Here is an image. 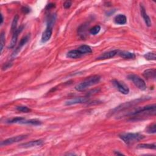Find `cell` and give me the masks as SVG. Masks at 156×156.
<instances>
[{"mask_svg": "<svg viewBox=\"0 0 156 156\" xmlns=\"http://www.w3.org/2000/svg\"><path fill=\"white\" fill-rule=\"evenodd\" d=\"M101 77L99 75H93L90 76L76 86L75 89L78 91H83L89 87L97 84L100 81Z\"/></svg>", "mask_w": 156, "mask_h": 156, "instance_id": "6da1fadb", "label": "cell"}, {"mask_svg": "<svg viewBox=\"0 0 156 156\" xmlns=\"http://www.w3.org/2000/svg\"><path fill=\"white\" fill-rule=\"evenodd\" d=\"M155 104H151L148 105L141 107H138L135 109L134 110L128 113V115L130 116H135V115H154L155 114Z\"/></svg>", "mask_w": 156, "mask_h": 156, "instance_id": "7a4b0ae2", "label": "cell"}, {"mask_svg": "<svg viewBox=\"0 0 156 156\" xmlns=\"http://www.w3.org/2000/svg\"><path fill=\"white\" fill-rule=\"evenodd\" d=\"M120 139L127 144H131L142 140L144 136L139 133H122L120 135Z\"/></svg>", "mask_w": 156, "mask_h": 156, "instance_id": "3957f363", "label": "cell"}, {"mask_svg": "<svg viewBox=\"0 0 156 156\" xmlns=\"http://www.w3.org/2000/svg\"><path fill=\"white\" fill-rule=\"evenodd\" d=\"M128 79L131 81L135 84V86L140 90H145L147 89L146 83H145L144 81L141 79L139 76L134 74H131L128 75Z\"/></svg>", "mask_w": 156, "mask_h": 156, "instance_id": "277c9868", "label": "cell"}, {"mask_svg": "<svg viewBox=\"0 0 156 156\" xmlns=\"http://www.w3.org/2000/svg\"><path fill=\"white\" fill-rule=\"evenodd\" d=\"M112 83L114 86H115L122 94L128 95L129 93V89L124 82H120L117 80H113L112 81Z\"/></svg>", "mask_w": 156, "mask_h": 156, "instance_id": "5b68a950", "label": "cell"}, {"mask_svg": "<svg viewBox=\"0 0 156 156\" xmlns=\"http://www.w3.org/2000/svg\"><path fill=\"white\" fill-rule=\"evenodd\" d=\"M89 98L88 97H77L73 98L71 99L68 100L65 102V104L66 106H71L78 104H82V103H86L89 101Z\"/></svg>", "mask_w": 156, "mask_h": 156, "instance_id": "8992f818", "label": "cell"}, {"mask_svg": "<svg viewBox=\"0 0 156 156\" xmlns=\"http://www.w3.org/2000/svg\"><path fill=\"white\" fill-rule=\"evenodd\" d=\"M26 137H27V136H26V135H21V136L9 138V139L5 140L4 141H3L1 143V146H6V145H9V144H13L15 143H17V142H19L20 141L24 140L26 138Z\"/></svg>", "mask_w": 156, "mask_h": 156, "instance_id": "52a82bcc", "label": "cell"}, {"mask_svg": "<svg viewBox=\"0 0 156 156\" xmlns=\"http://www.w3.org/2000/svg\"><path fill=\"white\" fill-rule=\"evenodd\" d=\"M29 38H30V35L28 34L21 39L18 46L15 49V50L13 52L12 55V57H15L20 53L21 49H22V48L26 45V44L29 41Z\"/></svg>", "mask_w": 156, "mask_h": 156, "instance_id": "ba28073f", "label": "cell"}, {"mask_svg": "<svg viewBox=\"0 0 156 156\" xmlns=\"http://www.w3.org/2000/svg\"><path fill=\"white\" fill-rule=\"evenodd\" d=\"M23 28H24V26H21L18 28H17V29L13 33V36H12L11 41H10V45L9 46V48H13L15 46V45L17 44V39H18V35L21 33H22V31L23 30Z\"/></svg>", "mask_w": 156, "mask_h": 156, "instance_id": "9c48e42d", "label": "cell"}, {"mask_svg": "<svg viewBox=\"0 0 156 156\" xmlns=\"http://www.w3.org/2000/svg\"><path fill=\"white\" fill-rule=\"evenodd\" d=\"M118 51H119V50L115 49V50H113V51L106 52V53H103V54H101L99 56H98L97 57V60H106V59H111V58L113 57L114 56H115L116 55H117Z\"/></svg>", "mask_w": 156, "mask_h": 156, "instance_id": "30bf717a", "label": "cell"}, {"mask_svg": "<svg viewBox=\"0 0 156 156\" xmlns=\"http://www.w3.org/2000/svg\"><path fill=\"white\" fill-rule=\"evenodd\" d=\"M52 34H53V28L48 27L46 28L45 30L43 33L42 36H41V41L42 43H46L51 38Z\"/></svg>", "mask_w": 156, "mask_h": 156, "instance_id": "8fae6325", "label": "cell"}, {"mask_svg": "<svg viewBox=\"0 0 156 156\" xmlns=\"http://www.w3.org/2000/svg\"><path fill=\"white\" fill-rule=\"evenodd\" d=\"M140 13L145 23H146L147 26L148 27L151 26L152 25V23H151V20L149 18V17L148 16V15L147 14V12H146V9H145L144 7L143 6V4H140Z\"/></svg>", "mask_w": 156, "mask_h": 156, "instance_id": "7c38bea8", "label": "cell"}, {"mask_svg": "<svg viewBox=\"0 0 156 156\" xmlns=\"http://www.w3.org/2000/svg\"><path fill=\"white\" fill-rule=\"evenodd\" d=\"M43 144V141L41 140H35V141H31L29 142L25 143L23 144H21L20 147L24 148H33V147H36L38 146H41Z\"/></svg>", "mask_w": 156, "mask_h": 156, "instance_id": "4fadbf2b", "label": "cell"}, {"mask_svg": "<svg viewBox=\"0 0 156 156\" xmlns=\"http://www.w3.org/2000/svg\"><path fill=\"white\" fill-rule=\"evenodd\" d=\"M119 56L125 59H134L136 58V55L134 53H130L128 51H118V54Z\"/></svg>", "mask_w": 156, "mask_h": 156, "instance_id": "5bb4252c", "label": "cell"}, {"mask_svg": "<svg viewBox=\"0 0 156 156\" xmlns=\"http://www.w3.org/2000/svg\"><path fill=\"white\" fill-rule=\"evenodd\" d=\"M156 71L155 69H148L143 72L144 77L147 79H155Z\"/></svg>", "mask_w": 156, "mask_h": 156, "instance_id": "9a60e30c", "label": "cell"}, {"mask_svg": "<svg viewBox=\"0 0 156 156\" xmlns=\"http://www.w3.org/2000/svg\"><path fill=\"white\" fill-rule=\"evenodd\" d=\"M114 22L117 25H125L127 22V18L123 14H119L117 15L114 18Z\"/></svg>", "mask_w": 156, "mask_h": 156, "instance_id": "2e32d148", "label": "cell"}, {"mask_svg": "<svg viewBox=\"0 0 156 156\" xmlns=\"http://www.w3.org/2000/svg\"><path fill=\"white\" fill-rule=\"evenodd\" d=\"M83 54L78 49L71 50L67 54V57L71 59H77L81 57Z\"/></svg>", "mask_w": 156, "mask_h": 156, "instance_id": "e0dca14e", "label": "cell"}, {"mask_svg": "<svg viewBox=\"0 0 156 156\" xmlns=\"http://www.w3.org/2000/svg\"><path fill=\"white\" fill-rule=\"evenodd\" d=\"M78 49L81 52V53L84 55L86 54H90L92 53V50L91 48L88 46V45H81V46H79Z\"/></svg>", "mask_w": 156, "mask_h": 156, "instance_id": "ac0fdd59", "label": "cell"}, {"mask_svg": "<svg viewBox=\"0 0 156 156\" xmlns=\"http://www.w3.org/2000/svg\"><path fill=\"white\" fill-rule=\"evenodd\" d=\"M20 124H31V125H34V126H38L40 125L41 124V122L39 120H26V119H25L23 121H22L21 122Z\"/></svg>", "mask_w": 156, "mask_h": 156, "instance_id": "d6986e66", "label": "cell"}, {"mask_svg": "<svg viewBox=\"0 0 156 156\" xmlns=\"http://www.w3.org/2000/svg\"><path fill=\"white\" fill-rule=\"evenodd\" d=\"M138 148L140 149H155L156 148V144L155 143L153 144H145V143H142L140 144L137 146Z\"/></svg>", "mask_w": 156, "mask_h": 156, "instance_id": "ffe728a7", "label": "cell"}, {"mask_svg": "<svg viewBox=\"0 0 156 156\" xmlns=\"http://www.w3.org/2000/svg\"><path fill=\"white\" fill-rule=\"evenodd\" d=\"M56 20V15L55 14L51 15L49 17V18L47 20V26L53 28L54 25Z\"/></svg>", "mask_w": 156, "mask_h": 156, "instance_id": "44dd1931", "label": "cell"}, {"mask_svg": "<svg viewBox=\"0 0 156 156\" xmlns=\"http://www.w3.org/2000/svg\"><path fill=\"white\" fill-rule=\"evenodd\" d=\"M18 15H16L14 18V20L12 21V26H11V30L12 32L14 33L15 31L17 29V23H18Z\"/></svg>", "mask_w": 156, "mask_h": 156, "instance_id": "7402d4cb", "label": "cell"}, {"mask_svg": "<svg viewBox=\"0 0 156 156\" xmlns=\"http://www.w3.org/2000/svg\"><path fill=\"white\" fill-rule=\"evenodd\" d=\"M144 57L148 60H155L156 56L155 54L152 52H149V53H147L144 55Z\"/></svg>", "mask_w": 156, "mask_h": 156, "instance_id": "603a6c76", "label": "cell"}, {"mask_svg": "<svg viewBox=\"0 0 156 156\" xmlns=\"http://www.w3.org/2000/svg\"><path fill=\"white\" fill-rule=\"evenodd\" d=\"M147 132L148 134H155L156 132V124L154 123L149 126H148L147 129Z\"/></svg>", "mask_w": 156, "mask_h": 156, "instance_id": "cb8c5ba5", "label": "cell"}, {"mask_svg": "<svg viewBox=\"0 0 156 156\" xmlns=\"http://www.w3.org/2000/svg\"><path fill=\"white\" fill-rule=\"evenodd\" d=\"M101 30V27L99 25H97L90 29V33L92 35L98 34Z\"/></svg>", "mask_w": 156, "mask_h": 156, "instance_id": "d4e9b609", "label": "cell"}, {"mask_svg": "<svg viewBox=\"0 0 156 156\" xmlns=\"http://www.w3.org/2000/svg\"><path fill=\"white\" fill-rule=\"evenodd\" d=\"M25 118L23 117H15L11 120L8 121V123H21L22 121H23Z\"/></svg>", "mask_w": 156, "mask_h": 156, "instance_id": "484cf974", "label": "cell"}, {"mask_svg": "<svg viewBox=\"0 0 156 156\" xmlns=\"http://www.w3.org/2000/svg\"><path fill=\"white\" fill-rule=\"evenodd\" d=\"M0 38H1V54L3 53V50L4 48V45L5 44V34L4 32H2L1 34V36H0Z\"/></svg>", "mask_w": 156, "mask_h": 156, "instance_id": "4316f807", "label": "cell"}, {"mask_svg": "<svg viewBox=\"0 0 156 156\" xmlns=\"http://www.w3.org/2000/svg\"><path fill=\"white\" fill-rule=\"evenodd\" d=\"M17 110L19 112L23 113H29L31 111V110L26 106H18L17 107Z\"/></svg>", "mask_w": 156, "mask_h": 156, "instance_id": "83f0119b", "label": "cell"}, {"mask_svg": "<svg viewBox=\"0 0 156 156\" xmlns=\"http://www.w3.org/2000/svg\"><path fill=\"white\" fill-rule=\"evenodd\" d=\"M71 4H72V2L71 1H66L64 3V7L65 9H67L71 6Z\"/></svg>", "mask_w": 156, "mask_h": 156, "instance_id": "f1b7e54d", "label": "cell"}, {"mask_svg": "<svg viewBox=\"0 0 156 156\" xmlns=\"http://www.w3.org/2000/svg\"><path fill=\"white\" fill-rule=\"evenodd\" d=\"M22 12L24 13V14H28L29 12H30V9L26 6H24L22 8Z\"/></svg>", "mask_w": 156, "mask_h": 156, "instance_id": "f546056e", "label": "cell"}, {"mask_svg": "<svg viewBox=\"0 0 156 156\" xmlns=\"http://www.w3.org/2000/svg\"><path fill=\"white\" fill-rule=\"evenodd\" d=\"M54 7H55V4H54V3H50V4H49L47 5L46 9H50L53 8Z\"/></svg>", "mask_w": 156, "mask_h": 156, "instance_id": "4dcf8cb0", "label": "cell"}, {"mask_svg": "<svg viewBox=\"0 0 156 156\" xmlns=\"http://www.w3.org/2000/svg\"><path fill=\"white\" fill-rule=\"evenodd\" d=\"M3 21H4V18H3L2 14H1V23H0V25H2V24L3 23Z\"/></svg>", "mask_w": 156, "mask_h": 156, "instance_id": "1f68e13d", "label": "cell"}, {"mask_svg": "<svg viewBox=\"0 0 156 156\" xmlns=\"http://www.w3.org/2000/svg\"><path fill=\"white\" fill-rule=\"evenodd\" d=\"M115 154H116V155H123L122 153H119V152H115Z\"/></svg>", "mask_w": 156, "mask_h": 156, "instance_id": "d6a6232c", "label": "cell"}]
</instances>
